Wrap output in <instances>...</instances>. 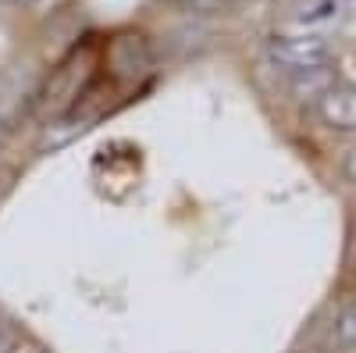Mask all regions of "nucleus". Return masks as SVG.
Masks as SVG:
<instances>
[{"label":"nucleus","instance_id":"nucleus-10","mask_svg":"<svg viewBox=\"0 0 356 353\" xmlns=\"http://www.w3.org/2000/svg\"><path fill=\"white\" fill-rule=\"evenodd\" d=\"M4 4H15V8H25V4H36V0H4Z\"/></svg>","mask_w":356,"mask_h":353},{"label":"nucleus","instance_id":"nucleus-9","mask_svg":"<svg viewBox=\"0 0 356 353\" xmlns=\"http://www.w3.org/2000/svg\"><path fill=\"white\" fill-rule=\"evenodd\" d=\"M15 339H18V332H11L8 325H0V353H11Z\"/></svg>","mask_w":356,"mask_h":353},{"label":"nucleus","instance_id":"nucleus-8","mask_svg":"<svg viewBox=\"0 0 356 353\" xmlns=\"http://www.w3.org/2000/svg\"><path fill=\"white\" fill-rule=\"evenodd\" d=\"M342 171H346V179L356 186V143L346 150V161H342Z\"/></svg>","mask_w":356,"mask_h":353},{"label":"nucleus","instance_id":"nucleus-4","mask_svg":"<svg viewBox=\"0 0 356 353\" xmlns=\"http://www.w3.org/2000/svg\"><path fill=\"white\" fill-rule=\"evenodd\" d=\"M335 82L339 79H335L332 65H324V68H314V72H303V75H292V93H296V100H314L317 104Z\"/></svg>","mask_w":356,"mask_h":353},{"label":"nucleus","instance_id":"nucleus-2","mask_svg":"<svg viewBox=\"0 0 356 353\" xmlns=\"http://www.w3.org/2000/svg\"><path fill=\"white\" fill-rule=\"evenodd\" d=\"M353 11V0H285V25L292 33H317L339 29Z\"/></svg>","mask_w":356,"mask_h":353},{"label":"nucleus","instance_id":"nucleus-5","mask_svg":"<svg viewBox=\"0 0 356 353\" xmlns=\"http://www.w3.org/2000/svg\"><path fill=\"white\" fill-rule=\"evenodd\" d=\"M332 343H335L339 350H356V304H349V307L335 317Z\"/></svg>","mask_w":356,"mask_h":353},{"label":"nucleus","instance_id":"nucleus-6","mask_svg":"<svg viewBox=\"0 0 356 353\" xmlns=\"http://www.w3.org/2000/svg\"><path fill=\"white\" fill-rule=\"evenodd\" d=\"M228 0H182V8L193 11V15H218Z\"/></svg>","mask_w":356,"mask_h":353},{"label":"nucleus","instance_id":"nucleus-1","mask_svg":"<svg viewBox=\"0 0 356 353\" xmlns=\"http://www.w3.org/2000/svg\"><path fill=\"white\" fill-rule=\"evenodd\" d=\"M267 57H271L275 68H282L289 75H303V72L328 65L332 47L317 33H282L275 40H267Z\"/></svg>","mask_w":356,"mask_h":353},{"label":"nucleus","instance_id":"nucleus-7","mask_svg":"<svg viewBox=\"0 0 356 353\" xmlns=\"http://www.w3.org/2000/svg\"><path fill=\"white\" fill-rule=\"evenodd\" d=\"M11 353H50L47 346H40L36 339H29V336H18L15 339V346H11Z\"/></svg>","mask_w":356,"mask_h":353},{"label":"nucleus","instance_id":"nucleus-3","mask_svg":"<svg viewBox=\"0 0 356 353\" xmlns=\"http://www.w3.org/2000/svg\"><path fill=\"white\" fill-rule=\"evenodd\" d=\"M317 118L335 132H356V86L353 82H335L328 93L314 104Z\"/></svg>","mask_w":356,"mask_h":353}]
</instances>
